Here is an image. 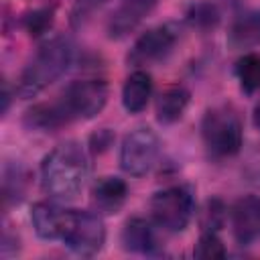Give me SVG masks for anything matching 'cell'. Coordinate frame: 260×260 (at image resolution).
<instances>
[{"mask_svg": "<svg viewBox=\"0 0 260 260\" xmlns=\"http://www.w3.org/2000/svg\"><path fill=\"white\" fill-rule=\"evenodd\" d=\"M154 4L156 0H120L118 8L112 12L108 20V35L112 39H120L128 35L154 8Z\"/></svg>", "mask_w": 260, "mask_h": 260, "instance_id": "obj_9", "label": "cell"}, {"mask_svg": "<svg viewBox=\"0 0 260 260\" xmlns=\"http://www.w3.org/2000/svg\"><path fill=\"white\" fill-rule=\"evenodd\" d=\"M201 136L213 156H232L242 146V122L230 106H217L205 112Z\"/></svg>", "mask_w": 260, "mask_h": 260, "instance_id": "obj_4", "label": "cell"}, {"mask_svg": "<svg viewBox=\"0 0 260 260\" xmlns=\"http://www.w3.org/2000/svg\"><path fill=\"white\" fill-rule=\"evenodd\" d=\"M65 246L79 256H93L106 242V228L98 213L69 209L65 234L61 238Z\"/></svg>", "mask_w": 260, "mask_h": 260, "instance_id": "obj_6", "label": "cell"}, {"mask_svg": "<svg viewBox=\"0 0 260 260\" xmlns=\"http://www.w3.org/2000/svg\"><path fill=\"white\" fill-rule=\"evenodd\" d=\"M73 61V45L65 37H55L41 45L35 57L28 61L18 79V93L22 98L37 95L49 83L59 79Z\"/></svg>", "mask_w": 260, "mask_h": 260, "instance_id": "obj_3", "label": "cell"}, {"mask_svg": "<svg viewBox=\"0 0 260 260\" xmlns=\"http://www.w3.org/2000/svg\"><path fill=\"white\" fill-rule=\"evenodd\" d=\"M232 228L240 244H250L260 234V199L246 195L232 209Z\"/></svg>", "mask_w": 260, "mask_h": 260, "instance_id": "obj_10", "label": "cell"}, {"mask_svg": "<svg viewBox=\"0 0 260 260\" xmlns=\"http://www.w3.org/2000/svg\"><path fill=\"white\" fill-rule=\"evenodd\" d=\"M152 93V79L144 71H134L128 75L122 87V104L130 114H138L146 108L148 98Z\"/></svg>", "mask_w": 260, "mask_h": 260, "instance_id": "obj_14", "label": "cell"}, {"mask_svg": "<svg viewBox=\"0 0 260 260\" xmlns=\"http://www.w3.org/2000/svg\"><path fill=\"white\" fill-rule=\"evenodd\" d=\"M122 248L136 254H158V240L152 225L142 217H132L122 230Z\"/></svg>", "mask_w": 260, "mask_h": 260, "instance_id": "obj_13", "label": "cell"}, {"mask_svg": "<svg viewBox=\"0 0 260 260\" xmlns=\"http://www.w3.org/2000/svg\"><path fill=\"white\" fill-rule=\"evenodd\" d=\"M69 209H63L49 201H39L32 205L30 219L35 225V232L45 240H61L65 234Z\"/></svg>", "mask_w": 260, "mask_h": 260, "instance_id": "obj_11", "label": "cell"}, {"mask_svg": "<svg viewBox=\"0 0 260 260\" xmlns=\"http://www.w3.org/2000/svg\"><path fill=\"white\" fill-rule=\"evenodd\" d=\"M108 100V85L102 79H77L69 83L57 102L39 104L30 108L24 122L30 128L57 130L73 120L93 118Z\"/></svg>", "mask_w": 260, "mask_h": 260, "instance_id": "obj_1", "label": "cell"}, {"mask_svg": "<svg viewBox=\"0 0 260 260\" xmlns=\"http://www.w3.org/2000/svg\"><path fill=\"white\" fill-rule=\"evenodd\" d=\"M128 197V187L120 177H102L91 189V205L98 213L112 215L122 209Z\"/></svg>", "mask_w": 260, "mask_h": 260, "instance_id": "obj_12", "label": "cell"}, {"mask_svg": "<svg viewBox=\"0 0 260 260\" xmlns=\"http://www.w3.org/2000/svg\"><path fill=\"white\" fill-rule=\"evenodd\" d=\"M236 75L244 91L252 93L260 87V55L248 53L236 63Z\"/></svg>", "mask_w": 260, "mask_h": 260, "instance_id": "obj_17", "label": "cell"}, {"mask_svg": "<svg viewBox=\"0 0 260 260\" xmlns=\"http://www.w3.org/2000/svg\"><path fill=\"white\" fill-rule=\"evenodd\" d=\"M189 18L195 22V24H201V26H213L219 18L217 10L213 4L209 2H201V4H195L189 12Z\"/></svg>", "mask_w": 260, "mask_h": 260, "instance_id": "obj_21", "label": "cell"}, {"mask_svg": "<svg viewBox=\"0 0 260 260\" xmlns=\"http://www.w3.org/2000/svg\"><path fill=\"white\" fill-rule=\"evenodd\" d=\"M228 41L234 49H248L260 45V10L242 14L232 24Z\"/></svg>", "mask_w": 260, "mask_h": 260, "instance_id": "obj_16", "label": "cell"}, {"mask_svg": "<svg viewBox=\"0 0 260 260\" xmlns=\"http://www.w3.org/2000/svg\"><path fill=\"white\" fill-rule=\"evenodd\" d=\"M177 39H179V28L175 24L154 26L136 39V43L132 45V49L128 53V63H132V65L156 63L173 51Z\"/></svg>", "mask_w": 260, "mask_h": 260, "instance_id": "obj_8", "label": "cell"}, {"mask_svg": "<svg viewBox=\"0 0 260 260\" xmlns=\"http://www.w3.org/2000/svg\"><path fill=\"white\" fill-rule=\"evenodd\" d=\"M254 126L260 128V102H258L256 108H254Z\"/></svg>", "mask_w": 260, "mask_h": 260, "instance_id": "obj_22", "label": "cell"}, {"mask_svg": "<svg viewBox=\"0 0 260 260\" xmlns=\"http://www.w3.org/2000/svg\"><path fill=\"white\" fill-rule=\"evenodd\" d=\"M225 219V207L219 199H209L205 203V209L201 213V230L203 232H217L223 225Z\"/></svg>", "mask_w": 260, "mask_h": 260, "instance_id": "obj_19", "label": "cell"}, {"mask_svg": "<svg viewBox=\"0 0 260 260\" xmlns=\"http://www.w3.org/2000/svg\"><path fill=\"white\" fill-rule=\"evenodd\" d=\"M53 22V10L49 8H41V10H32L24 16V26L30 35H41L45 32Z\"/></svg>", "mask_w": 260, "mask_h": 260, "instance_id": "obj_20", "label": "cell"}, {"mask_svg": "<svg viewBox=\"0 0 260 260\" xmlns=\"http://www.w3.org/2000/svg\"><path fill=\"white\" fill-rule=\"evenodd\" d=\"M87 156L81 144L69 140L55 146L41 165V185L55 199H73L87 179Z\"/></svg>", "mask_w": 260, "mask_h": 260, "instance_id": "obj_2", "label": "cell"}, {"mask_svg": "<svg viewBox=\"0 0 260 260\" xmlns=\"http://www.w3.org/2000/svg\"><path fill=\"white\" fill-rule=\"evenodd\" d=\"M195 213V199L189 187H167L150 199V215L167 232H183Z\"/></svg>", "mask_w": 260, "mask_h": 260, "instance_id": "obj_5", "label": "cell"}, {"mask_svg": "<svg viewBox=\"0 0 260 260\" xmlns=\"http://www.w3.org/2000/svg\"><path fill=\"white\" fill-rule=\"evenodd\" d=\"M189 89H185L183 85H171L167 89L160 91V95L156 98V118L162 124H173L177 122L187 104H189Z\"/></svg>", "mask_w": 260, "mask_h": 260, "instance_id": "obj_15", "label": "cell"}, {"mask_svg": "<svg viewBox=\"0 0 260 260\" xmlns=\"http://www.w3.org/2000/svg\"><path fill=\"white\" fill-rule=\"evenodd\" d=\"M158 148H160L158 136L150 128H146V126L136 128L130 134H126L122 140L120 165L126 173L140 177V175L148 173L150 167L154 165V160L158 156Z\"/></svg>", "mask_w": 260, "mask_h": 260, "instance_id": "obj_7", "label": "cell"}, {"mask_svg": "<svg viewBox=\"0 0 260 260\" xmlns=\"http://www.w3.org/2000/svg\"><path fill=\"white\" fill-rule=\"evenodd\" d=\"M193 256L195 258H203V260H215V258H223L225 256V248H223L221 240L213 232H203L199 242L195 244Z\"/></svg>", "mask_w": 260, "mask_h": 260, "instance_id": "obj_18", "label": "cell"}]
</instances>
